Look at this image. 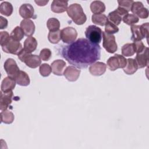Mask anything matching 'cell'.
<instances>
[{"mask_svg":"<svg viewBox=\"0 0 149 149\" xmlns=\"http://www.w3.org/2000/svg\"><path fill=\"white\" fill-rule=\"evenodd\" d=\"M62 56L71 65L78 68H86L100 59L101 48L86 38H79L64 46Z\"/></svg>","mask_w":149,"mask_h":149,"instance_id":"6da1fadb","label":"cell"},{"mask_svg":"<svg viewBox=\"0 0 149 149\" xmlns=\"http://www.w3.org/2000/svg\"><path fill=\"white\" fill-rule=\"evenodd\" d=\"M66 11L69 17L77 25H82L87 20L86 15L84 13L81 6L78 3L70 5Z\"/></svg>","mask_w":149,"mask_h":149,"instance_id":"7a4b0ae2","label":"cell"},{"mask_svg":"<svg viewBox=\"0 0 149 149\" xmlns=\"http://www.w3.org/2000/svg\"><path fill=\"white\" fill-rule=\"evenodd\" d=\"M18 58L30 68H36L41 65V61L40 56L36 55H32L29 53L24 49L18 54Z\"/></svg>","mask_w":149,"mask_h":149,"instance_id":"3957f363","label":"cell"},{"mask_svg":"<svg viewBox=\"0 0 149 149\" xmlns=\"http://www.w3.org/2000/svg\"><path fill=\"white\" fill-rule=\"evenodd\" d=\"M102 32L100 27L95 25H90L87 27L85 31V36L87 40L91 42L98 44L101 41Z\"/></svg>","mask_w":149,"mask_h":149,"instance_id":"277c9868","label":"cell"},{"mask_svg":"<svg viewBox=\"0 0 149 149\" xmlns=\"http://www.w3.org/2000/svg\"><path fill=\"white\" fill-rule=\"evenodd\" d=\"M126 64L127 59L119 54H115L110 57L107 62V65L111 71H114L119 68H124Z\"/></svg>","mask_w":149,"mask_h":149,"instance_id":"5b68a950","label":"cell"},{"mask_svg":"<svg viewBox=\"0 0 149 149\" xmlns=\"http://www.w3.org/2000/svg\"><path fill=\"white\" fill-rule=\"evenodd\" d=\"M102 46L105 50L111 54L115 52L118 49V45L116 42L115 36L113 34H109L105 32H102Z\"/></svg>","mask_w":149,"mask_h":149,"instance_id":"8992f818","label":"cell"},{"mask_svg":"<svg viewBox=\"0 0 149 149\" xmlns=\"http://www.w3.org/2000/svg\"><path fill=\"white\" fill-rule=\"evenodd\" d=\"M77 36V31L73 27H67L61 30V38L65 43L71 44L74 42Z\"/></svg>","mask_w":149,"mask_h":149,"instance_id":"52a82bcc","label":"cell"},{"mask_svg":"<svg viewBox=\"0 0 149 149\" xmlns=\"http://www.w3.org/2000/svg\"><path fill=\"white\" fill-rule=\"evenodd\" d=\"M1 47L5 52L14 55H18L23 49L22 44L19 41L12 40L11 37L10 40Z\"/></svg>","mask_w":149,"mask_h":149,"instance_id":"ba28073f","label":"cell"},{"mask_svg":"<svg viewBox=\"0 0 149 149\" xmlns=\"http://www.w3.org/2000/svg\"><path fill=\"white\" fill-rule=\"evenodd\" d=\"M4 69L8 77L13 79L16 78L20 72V69L17 65L16 61L12 58H8L4 63Z\"/></svg>","mask_w":149,"mask_h":149,"instance_id":"9c48e42d","label":"cell"},{"mask_svg":"<svg viewBox=\"0 0 149 149\" xmlns=\"http://www.w3.org/2000/svg\"><path fill=\"white\" fill-rule=\"evenodd\" d=\"M130 10L134 15H136L138 17L141 19H147L148 17V10L144 8L141 2H133Z\"/></svg>","mask_w":149,"mask_h":149,"instance_id":"30bf717a","label":"cell"},{"mask_svg":"<svg viewBox=\"0 0 149 149\" xmlns=\"http://www.w3.org/2000/svg\"><path fill=\"white\" fill-rule=\"evenodd\" d=\"M80 70L77 69L75 66H69L63 72V75L69 81H76L80 76Z\"/></svg>","mask_w":149,"mask_h":149,"instance_id":"8fae6325","label":"cell"},{"mask_svg":"<svg viewBox=\"0 0 149 149\" xmlns=\"http://www.w3.org/2000/svg\"><path fill=\"white\" fill-rule=\"evenodd\" d=\"M19 14L24 19L36 18L34 16V10L33 6L30 3H24L19 8Z\"/></svg>","mask_w":149,"mask_h":149,"instance_id":"7c38bea8","label":"cell"},{"mask_svg":"<svg viewBox=\"0 0 149 149\" xmlns=\"http://www.w3.org/2000/svg\"><path fill=\"white\" fill-rule=\"evenodd\" d=\"M135 61L138 66V68H143L148 65V48L146 47L141 53L137 54Z\"/></svg>","mask_w":149,"mask_h":149,"instance_id":"4fadbf2b","label":"cell"},{"mask_svg":"<svg viewBox=\"0 0 149 149\" xmlns=\"http://www.w3.org/2000/svg\"><path fill=\"white\" fill-rule=\"evenodd\" d=\"M107 65L101 62H97L91 65L89 68L90 73L95 76L102 75L106 71Z\"/></svg>","mask_w":149,"mask_h":149,"instance_id":"5bb4252c","label":"cell"},{"mask_svg":"<svg viewBox=\"0 0 149 149\" xmlns=\"http://www.w3.org/2000/svg\"><path fill=\"white\" fill-rule=\"evenodd\" d=\"M13 95V91L8 93H3L1 91L0 97V109L1 111L6 110L9 105L12 102V97Z\"/></svg>","mask_w":149,"mask_h":149,"instance_id":"9a60e30c","label":"cell"},{"mask_svg":"<svg viewBox=\"0 0 149 149\" xmlns=\"http://www.w3.org/2000/svg\"><path fill=\"white\" fill-rule=\"evenodd\" d=\"M20 27L23 30L25 36H31L35 31V25L30 19H23L20 23Z\"/></svg>","mask_w":149,"mask_h":149,"instance_id":"2e32d148","label":"cell"},{"mask_svg":"<svg viewBox=\"0 0 149 149\" xmlns=\"http://www.w3.org/2000/svg\"><path fill=\"white\" fill-rule=\"evenodd\" d=\"M66 62L61 59H57L52 62L51 67L52 72L57 76L63 74V70L66 67Z\"/></svg>","mask_w":149,"mask_h":149,"instance_id":"e0dca14e","label":"cell"},{"mask_svg":"<svg viewBox=\"0 0 149 149\" xmlns=\"http://www.w3.org/2000/svg\"><path fill=\"white\" fill-rule=\"evenodd\" d=\"M68 3L67 1L54 0L51 5V10L56 13H61L65 12L68 9Z\"/></svg>","mask_w":149,"mask_h":149,"instance_id":"ac0fdd59","label":"cell"},{"mask_svg":"<svg viewBox=\"0 0 149 149\" xmlns=\"http://www.w3.org/2000/svg\"><path fill=\"white\" fill-rule=\"evenodd\" d=\"M16 81L9 77L4 78L1 83V91L3 93H8L12 91L16 86Z\"/></svg>","mask_w":149,"mask_h":149,"instance_id":"d6986e66","label":"cell"},{"mask_svg":"<svg viewBox=\"0 0 149 149\" xmlns=\"http://www.w3.org/2000/svg\"><path fill=\"white\" fill-rule=\"evenodd\" d=\"M37 44V41L34 37L32 36L28 37L24 42L23 49L27 52L31 53L36 49Z\"/></svg>","mask_w":149,"mask_h":149,"instance_id":"ffe728a7","label":"cell"},{"mask_svg":"<svg viewBox=\"0 0 149 149\" xmlns=\"http://www.w3.org/2000/svg\"><path fill=\"white\" fill-rule=\"evenodd\" d=\"M16 83L22 86H27L30 83L29 75L24 71L20 70L19 74L15 79Z\"/></svg>","mask_w":149,"mask_h":149,"instance_id":"44dd1931","label":"cell"},{"mask_svg":"<svg viewBox=\"0 0 149 149\" xmlns=\"http://www.w3.org/2000/svg\"><path fill=\"white\" fill-rule=\"evenodd\" d=\"M138 66L135 59L132 58H129L127 59V64L123 68L124 72L129 75L134 74L137 70Z\"/></svg>","mask_w":149,"mask_h":149,"instance_id":"7402d4cb","label":"cell"},{"mask_svg":"<svg viewBox=\"0 0 149 149\" xmlns=\"http://www.w3.org/2000/svg\"><path fill=\"white\" fill-rule=\"evenodd\" d=\"M90 9L93 14H101L105 12V5L100 1H94L90 5Z\"/></svg>","mask_w":149,"mask_h":149,"instance_id":"603a6c76","label":"cell"},{"mask_svg":"<svg viewBox=\"0 0 149 149\" xmlns=\"http://www.w3.org/2000/svg\"><path fill=\"white\" fill-rule=\"evenodd\" d=\"M123 16L120 14L116 9L114 11L110 12L107 17L108 21L111 22L116 26L119 25L122 20Z\"/></svg>","mask_w":149,"mask_h":149,"instance_id":"cb8c5ba5","label":"cell"},{"mask_svg":"<svg viewBox=\"0 0 149 149\" xmlns=\"http://www.w3.org/2000/svg\"><path fill=\"white\" fill-rule=\"evenodd\" d=\"M15 119V116L13 113L9 110L2 111L1 112V120L2 123L5 124L12 123Z\"/></svg>","mask_w":149,"mask_h":149,"instance_id":"d4e9b609","label":"cell"},{"mask_svg":"<svg viewBox=\"0 0 149 149\" xmlns=\"http://www.w3.org/2000/svg\"><path fill=\"white\" fill-rule=\"evenodd\" d=\"M91 20L93 23L103 26L105 25L108 20L105 15L101 13L93 15L91 16Z\"/></svg>","mask_w":149,"mask_h":149,"instance_id":"484cf974","label":"cell"},{"mask_svg":"<svg viewBox=\"0 0 149 149\" xmlns=\"http://www.w3.org/2000/svg\"><path fill=\"white\" fill-rule=\"evenodd\" d=\"M13 6L9 2H3L1 4L0 6V13L1 14L6 16H9L13 12Z\"/></svg>","mask_w":149,"mask_h":149,"instance_id":"4316f807","label":"cell"},{"mask_svg":"<svg viewBox=\"0 0 149 149\" xmlns=\"http://www.w3.org/2000/svg\"><path fill=\"white\" fill-rule=\"evenodd\" d=\"M130 30H131L132 33V40L134 42L141 41L142 39H143V37L141 31H140L139 25L133 24V25L131 26Z\"/></svg>","mask_w":149,"mask_h":149,"instance_id":"83f0119b","label":"cell"},{"mask_svg":"<svg viewBox=\"0 0 149 149\" xmlns=\"http://www.w3.org/2000/svg\"><path fill=\"white\" fill-rule=\"evenodd\" d=\"M24 35V33L22 29L20 27L16 26L11 32L10 37L12 40L19 42L23 39Z\"/></svg>","mask_w":149,"mask_h":149,"instance_id":"f1b7e54d","label":"cell"},{"mask_svg":"<svg viewBox=\"0 0 149 149\" xmlns=\"http://www.w3.org/2000/svg\"><path fill=\"white\" fill-rule=\"evenodd\" d=\"M135 48L133 43H127L122 47V54L125 56H133L135 54Z\"/></svg>","mask_w":149,"mask_h":149,"instance_id":"f546056e","label":"cell"},{"mask_svg":"<svg viewBox=\"0 0 149 149\" xmlns=\"http://www.w3.org/2000/svg\"><path fill=\"white\" fill-rule=\"evenodd\" d=\"M47 26L49 31H56L59 30L60 22L56 18H49L47 20Z\"/></svg>","mask_w":149,"mask_h":149,"instance_id":"4dcf8cb0","label":"cell"},{"mask_svg":"<svg viewBox=\"0 0 149 149\" xmlns=\"http://www.w3.org/2000/svg\"><path fill=\"white\" fill-rule=\"evenodd\" d=\"M122 20L125 23L127 24V25L132 26L134 24L137 23L139 20V19L136 15L134 14L127 13L123 17Z\"/></svg>","mask_w":149,"mask_h":149,"instance_id":"1f68e13d","label":"cell"},{"mask_svg":"<svg viewBox=\"0 0 149 149\" xmlns=\"http://www.w3.org/2000/svg\"><path fill=\"white\" fill-rule=\"evenodd\" d=\"M49 41L52 44H57L61 39V30L56 31H49L48 35Z\"/></svg>","mask_w":149,"mask_h":149,"instance_id":"d6a6232c","label":"cell"},{"mask_svg":"<svg viewBox=\"0 0 149 149\" xmlns=\"http://www.w3.org/2000/svg\"><path fill=\"white\" fill-rule=\"evenodd\" d=\"M105 31L107 34H113L119 31V28L117 27V26L115 25L114 24L108 20V22L105 24Z\"/></svg>","mask_w":149,"mask_h":149,"instance_id":"836d02e7","label":"cell"},{"mask_svg":"<svg viewBox=\"0 0 149 149\" xmlns=\"http://www.w3.org/2000/svg\"><path fill=\"white\" fill-rule=\"evenodd\" d=\"M39 72L42 76L47 77L51 74L52 72V69L51 66L48 64L43 63L40 66Z\"/></svg>","mask_w":149,"mask_h":149,"instance_id":"e575fe53","label":"cell"},{"mask_svg":"<svg viewBox=\"0 0 149 149\" xmlns=\"http://www.w3.org/2000/svg\"><path fill=\"white\" fill-rule=\"evenodd\" d=\"M133 1L132 0H118V3L119 4V6L120 8H122L123 9L125 10L127 12H129L131 10L132 5L133 3Z\"/></svg>","mask_w":149,"mask_h":149,"instance_id":"d590c367","label":"cell"},{"mask_svg":"<svg viewBox=\"0 0 149 149\" xmlns=\"http://www.w3.org/2000/svg\"><path fill=\"white\" fill-rule=\"evenodd\" d=\"M52 56L51 51L48 48L42 49L40 53V57L41 60L44 61H48Z\"/></svg>","mask_w":149,"mask_h":149,"instance_id":"8d00e7d4","label":"cell"},{"mask_svg":"<svg viewBox=\"0 0 149 149\" xmlns=\"http://www.w3.org/2000/svg\"><path fill=\"white\" fill-rule=\"evenodd\" d=\"M10 38V36L7 31L0 32V44L1 46H3Z\"/></svg>","mask_w":149,"mask_h":149,"instance_id":"74e56055","label":"cell"},{"mask_svg":"<svg viewBox=\"0 0 149 149\" xmlns=\"http://www.w3.org/2000/svg\"><path fill=\"white\" fill-rule=\"evenodd\" d=\"M140 29L141 33V35L143 38H146L147 40L148 37V23H143L142 25L140 26Z\"/></svg>","mask_w":149,"mask_h":149,"instance_id":"f35d334b","label":"cell"},{"mask_svg":"<svg viewBox=\"0 0 149 149\" xmlns=\"http://www.w3.org/2000/svg\"><path fill=\"white\" fill-rule=\"evenodd\" d=\"M135 48V51L137 54H139L142 52L145 48H146L143 42L141 41H134L133 42Z\"/></svg>","mask_w":149,"mask_h":149,"instance_id":"ab89813d","label":"cell"},{"mask_svg":"<svg viewBox=\"0 0 149 149\" xmlns=\"http://www.w3.org/2000/svg\"><path fill=\"white\" fill-rule=\"evenodd\" d=\"M8 22L6 19L2 16H0V29H6L8 26Z\"/></svg>","mask_w":149,"mask_h":149,"instance_id":"60d3db41","label":"cell"},{"mask_svg":"<svg viewBox=\"0 0 149 149\" xmlns=\"http://www.w3.org/2000/svg\"><path fill=\"white\" fill-rule=\"evenodd\" d=\"M34 2L38 6H45V5H47V3L48 2V1H35Z\"/></svg>","mask_w":149,"mask_h":149,"instance_id":"b9f144b4","label":"cell"}]
</instances>
